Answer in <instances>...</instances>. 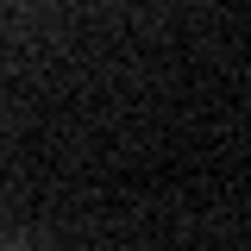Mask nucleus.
I'll return each mask as SVG.
<instances>
[]
</instances>
